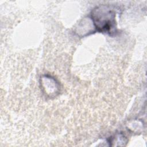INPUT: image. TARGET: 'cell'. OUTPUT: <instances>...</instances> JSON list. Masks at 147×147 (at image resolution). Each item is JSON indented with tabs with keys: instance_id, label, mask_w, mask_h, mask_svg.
I'll return each instance as SVG.
<instances>
[{
	"instance_id": "cell-1",
	"label": "cell",
	"mask_w": 147,
	"mask_h": 147,
	"mask_svg": "<svg viewBox=\"0 0 147 147\" xmlns=\"http://www.w3.org/2000/svg\"><path fill=\"white\" fill-rule=\"evenodd\" d=\"M115 16V11L111 6L102 5L92 10L90 18L96 31L113 36L117 32Z\"/></svg>"
},
{
	"instance_id": "cell-2",
	"label": "cell",
	"mask_w": 147,
	"mask_h": 147,
	"mask_svg": "<svg viewBox=\"0 0 147 147\" xmlns=\"http://www.w3.org/2000/svg\"><path fill=\"white\" fill-rule=\"evenodd\" d=\"M40 84L44 92L50 97L56 96L60 91L59 82L51 76L43 75L41 77Z\"/></svg>"
},
{
	"instance_id": "cell-3",
	"label": "cell",
	"mask_w": 147,
	"mask_h": 147,
	"mask_svg": "<svg viewBox=\"0 0 147 147\" xmlns=\"http://www.w3.org/2000/svg\"><path fill=\"white\" fill-rule=\"evenodd\" d=\"M127 142L126 137L121 133H117L112 136L109 141L110 146H125Z\"/></svg>"
}]
</instances>
